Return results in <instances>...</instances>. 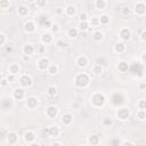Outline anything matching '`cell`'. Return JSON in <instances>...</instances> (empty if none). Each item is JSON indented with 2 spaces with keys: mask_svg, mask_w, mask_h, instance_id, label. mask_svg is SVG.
Instances as JSON below:
<instances>
[{
  "mask_svg": "<svg viewBox=\"0 0 146 146\" xmlns=\"http://www.w3.org/2000/svg\"><path fill=\"white\" fill-rule=\"evenodd\" d=\"M136 117L138 119V120H145L146 119V112L145 111H143V110H138L137 111V113H136Z\"/></svg>",
  "mask_w": 146,
  "mask_h": 146,
  "instance_id": "35",
  "label": "cell"
},
{
  "mask_svg": "<svg viewBox=\"0 0 146 146\" xmlns=\"http://www.w3.org/2000/svg\"><path fill=\"white\" fill-rule=\"evenodd\" d=\"M119 35H120V39L122 41H128L131 38V30L128 29V27H123V29L120 30Z\"/></svg>",
  "mask_w": 146,
  "mask_h": 146,
  "instance_id": "10",
  "label": "cell"
},
{
  "mask_svg": "<svg viewBox=\"0 0 146 146\" xmlns=\"http://www.w3.org/2000/svg\"><path fill=\"white\" fill-rule=\"evenodd\" d=\"M8 71H9V74H13V75H17V74H19V73H21V66H19L18 64L14 63V64L9 65V68H8Z\"/></svg>",
  "mask_w": 146,
  "mask_h": 146,
  "instance_id": "19",
  "label": "cell"
},
{
  "mask_svg": "<svg viewBox=\"0 0 146 146\" xmlns=\"http://www.w3.org/2000/svg\"><path fill=\"white\" fill-rule=\"evenodd\" d=\"M76 65H78L79 67L84 68V67L88 65V58H87L86 56H79V57L76 58Z\"/></svg>",
  "mask_w": 146,
  "mask_h": 146,
  "instance_id": "23",
  "label": "cell"
},
{
  "mask_svg": "<svg viewBox=\"0 0 146 146\" xmlns=\"http://www.w3.org/2000/svg\"><path fill=\"white\" fill-rule=\"evenodd\" d=\"M47 0H36L35 1V6L38 7V8H43V7H46L47 6Z\"/></svg>",
  "mask_w": 146,
  "mask_h": 146,
  "instance_id": "39",
  "label": "cell"
},
{
  "mask_svg": "<svg viewBox=\"0 0 146 146\" xmlns=\"http://www.w3.org/2000/svg\"><path fill=\"white\" fill-rule=\"evenodd\" d=\"M2 79H3V74H2V73H1V72H0V81H1V80H2Z\"/></svg>",
  "mask_w": 146,
  "mask_h": 146,
  "instance_id": "54",
  "label": "cell"
},
{
  "mask_svg": "<svg viewBox=\"0 0 146 146\" xmlns=\"http://www.w3.org/2000/svg\"><path fill=\"white\" fill-rule=\"evenodd\" d=\"M29 146H40V145H39L36 141H33V143H30V144H29Z\"/></svg>",
  "mask_w": 146,
  "mask_h": 146,
  "instance_id": "52",
  "label": "cell"
},
{
  "mask_svg": "<svg viewBox=\"0 0 146 146\" xmlns=\"http://www.w3.org/2000/svg\"><path fill=\"white\" fill-rule=\"evenodd\" d=\"M91 70H92V73L96 74V75H99V74L103 73V66L100 64H95Z\"/></svg>",
  "mask_w": 146,
  "mask_h": 146,
  "instance_id": "31",
  "label": "cell"
},
{
  "mask_svg": "<svg viewBox=\"0 0 146 146\" xmlns=\"http://www.w3.org/2000/svg\"><path fill=\"white\" fill-rule=\"evenodd\" d=\"M56 43H57V46H58V47H60V48H63V47H65V46H66V43H65L63 40H58Z\"/></svg>",
  "mask_w": 146,
  "mask_h": 146,
  "instance_id": "50",
  "label": "cell"
},
{
  "mask_svg": "<svg viewBox=\"0 0 146 146\" xmlns=\"http://www.w3.org/2000/svg\"><path fill=\"white\" fill-rule=\"evenodd\" d=\"M133 13L137 16H144L146 14V3L145 1H137L133 5Z\"/></svg>",
  "mask_w": 146,
  "mask_h": 146,
  "instance_id": "4",
  "label": "cell"
},
{
  "mask_svg": "<svg viewBox=\"0 0 146 146\" xmlns=\"http://www.w3.org/2000/svg\"><path fill=\"white\" fill-rule=\"evenodd\" d=\"M115 116L120 121H127L130 117V110L128 107H120L116 110Z\"/></svg>",
  "mask_w": 146,
  "mask_h": 146,
  "instance_id": "3",
  "label": "cell"
},
{
  "mask_svg": "<svg viewBox=\"0 0 146 146\" xmlns=\"http://www.w3.org/2000/svg\"><path fill=\"white\" fill-rule=\"evenodd\" d=\"M121 14H122V16H129V15L131 14V8H130L129 6H124V7H122V9H121Z\"/></svg>",
  "mask_w": 146,
  "mask_h": 146,
  "instance_id": "36",
  "label": "cell"
},
{
  "mask_svg": "<svg viewBox=\"0 0 146 146\" xmlns=\"http://www.w3.org/2000/svg\"><path fill=\"white\" fill-rule=\"evenodd\" d=\"M6 140H7V143L10 144V145H15V144L18 141V135H17L16 132L11 131V132H9V133L7 135Z\"/></svg>",
  "mask_w": 146,
  "mask_h": 146,
  "instance_id": "13",
  "label": "cell"
},
{
  "mask_svg": "<svg viewBox=\"0 0 146 146\" xmlns=\"http://www.w3.org/2000/svg\"><path fill=\"white\" fill-rule=\"evenodd\" d=\"M49 65H50V63H49V59H48L47 57H41V58L38 60V63H36V67H38V70L41 71V72L47 71L48 67H49Z\"/></svg>",
  "mask_w": 146,
  "mask_h": 146,
  "instance_id": "6",
  "label": "cell"
},
{
  "mask_svg": "<svg viewBox=\"0 0 146 146\" xmlns=\"http://www.w3.org/2000/svg\"><path fill=\"white\" fill-rule=\"evenodd\" d=\"M95 8L98 9V10H103L107 7V1L106 0H96L95 1Z\"/></svg>",
  "mask_w": 146,
  "mask_h": 146,
  "instance_id": "25",
  "label": "cell"
},
{
  "mask_svg": "<svg viewBox=\"0 0 146 146\" xmlns=\"http://www.w3.org/2000/svg\"><path fill=\"white\" fill-rule=\"evenodd\" d=\"M120 146H135L130 140H124L123 143H121V145Z\"/></svg>",
  "mask_w": 146,
  "mask_h": 146,
  "instance_id": "47",
  "label": "cell"
},
{
  "mask_svg": "<svg viewBox=\"0 0 146 146\" xmlns=\"http://www.w3.org/2000/svg\"><path fill=\"white\" fill-rule=\"evenodd\" d=\"M40 40H41V43L42 44H50L52 42L54 38H52V34L51 33H43V34H41Z\"/></svg>",
  "mask_w": 146,
  "mask_h": 146,
  "instance_id": "14",
  "label": "cell"
},
{
  "mask_svg": "<svg viewBox=\"0 0 146 146\" xmlns=\"http://www.w3.org/2000/svg\"><path fill=\"white\" fill-rule=\"evenodd\" d=\"M139 89H140V91H144L145 90V82H140L139 83Z\"/></svg>",
  "mask_w": 146,
  "mask_h": 146,
  "instance_id": "51",
  "label": "cell"
},
{
  "mask_svg": "<svg viewBox=\"0 0 146 146\" xmlns=\"http://www.w3.org/2000/svg\"><path fill=\"white\" fill-rule=\"evenodd\" d=\"M99 143H100V138H99V136H97V135H91V136L88 138V144H89L90 146H97Z\"/></svg>",
  "mask_w": 146,
  "mask_h": 146,
  "instance_id": "24",
  "label": "cell"
},
{
  "mask_svg": "<svg viewBox=\"0 0 146 146\" xmlns=\"http://www.w3.org/2000/svg\"><path fill=\"white\" fill-rule=\"evenodd\" d=\"M6 79H7L8 83H13V82L16 80V75H13V74H9V73H8V75L6 76Z\"/></svg>",
  "mask_w": 146,
  "mask_h": 146,
  "instance_id": "42",
  "label": "cell"
},
{
  "mask_svg": "<svg viewBox=\"0 0 146 146\" xmlns=\"http://www.w3.org/2000/svg\"><path fill=\"white\" fill-rule=\"evenodd\" d=\"M111 146H120L121 145V141H120V139H117V138H114V139H112L111 140Z\"/></svg>",
  "mask_w": 146,
  "mask_h": 146,
  "instance_id": "43",
  "label": "cell"
},
{
  "mask_svg": "<svg viewBox=\"0 0 146 146\" xmlns=\"http://www.w3.org/2000/svg\"><path fill=\"white\" fill-rule=\"evenodd\" d=\"M78 34H79V30H78L76 27H70V29L67 30V36L71 38V39L76 38Z\"/></svg>",
  "mask_w": 146,
  "mask_h": 146,
  "instance_id": "27",
  "label": "cell"
},
{
  "mask_svg": "<svg viewBox=\"0 0 146 146\" xmlns=\"http://www.w3.org/2000/svg\"><path fill=\"white\" fill-rule=\"evenodd\" d=\"M7 42V36L3 33H0V46H3Z\"/></svg>",
  "mask_w": 146,
  "mask_h": 146,
  "instance_id": "44",
  "label": "cell"
},
{
  "mask_svg": "<svg viewBox=\"0 0 146 146\" xmlns=\"http://www.w3.org/2000/svg\"><path fill=\"white\" fill-rule=\"evenodd\" d=\"M46 115L48 119H55L58 115V107L55 105H50L46 108Z\"/></svg>",
  "mask_w": 146,
  "mask_h": 146,
  "instance_id": "7",
  "label": "cell"
},
{
  "mask_svg": "<svg viewBox=\"0 0 146 146\" xmlns=\"http://www.w3.org/2000/svg\"><path fill=\"white\" fill-rule=\"evenodd\" d=\"M98 18H99V23H100V25H107V24L110 23V16L106 15V14L100 15Z\"/></svg>",
  "mask_w": 146,
  "mask_h": 146,
  "instance_id": "29",
  "label": "cell"
},
{
  "mask_svg": "<svg viewBox=\"0 0 146 146\" xmlns=\"http://www.w3.org/2000/svg\"><path fill=\"white\" fill-rule=\"evenodd\" d=\"M140 40H141L143 42L146 41V31H145V30H143L141 33H140Z\"/></svg>",
  "mask_w": 146,
  "mask_h": 146,
  "instance_id": "45",
  "label": "cell"
},
{
  "mask_svg": "<svg viewBox=\"0 0 146 146\" xmlns=\"http://www.w3.org/2000/svg\"><path fill=\"white\" fill-rule=\"evenodd\" d=\"M24 97H25V91L23 88H16L13 91V98L15 100H22L24 99Z\"/></svg>",
  "mask_w": 146,
  "mask_h": 146,
  "instance_id": "11",
  "label": "cell"
},
{
  "mask_svg": "<svg viewBox=\"0 0 146 146\" xmlns=\"http://www.w3.org/2000/svg\"><path fill=\"white\" fill-rule=\"evenodd\" d=\"M34 50H35V48H34V46L31 44V43H26V44L23 47V54H24V56H29V57H30L31 55H33Z\"/></svg>",
  "mask_w": 146,
  "mask_h": 146,
  "instance_id": "16",
  "label": "cell"
},
{
  "mask_svg": "<svg viewBox=\"0 0 146 146\" xmlns=\"http://www.w3.org/2000/svg\"><path fill=\"white\" fill-rule=\"evenodd\" d=\"M106 103V97L103 92H95L91 96V104L95 107H102Z\"/></svg>",
  "mask_w": 146,
  "mask_h": 146,
  "instance_id": "2",
  "label": "cell"
},
{
  "mask_svg": "<svg viewBox=\"0 0 146 146\" xmlns=\"http://www.w3.org/2000/svg\"><path fill=\"white\" fill-rule=\"evenodd\" d=\"M79 19H80V22H86V21H88V14H87L86 11H82V13L79 15Z\"/></svg>",
  "mask_w": 146,
  "mask_h": 146,
  "instance_id": "41",
  "label": "cell"
},
{
  "mask_svg": "<svg viewBox=\"0 0 146 146\" xmlns=\"http://www.w3.org/2000/svg\"><path fill=\"white\" fill-rule=\"evenodd\" d=\"M62 122L65 125H70L73 122V115L71 113H65L62 115Z\"/></svg>",
  "mask_w": 146,
  "mask_h": 146,
  "instance_id": "20",
  "label": "cell"
},
{
  "mask_svg": "<svg viewBox=\"0 0 146 146\" xmlns=\"http://www.w3.org/2000/svg\"><path fill=\"white\" fill-rule=\"evenodd\" d=\"M24 140L26 143H29V144L35 141V133L33 131H31V130L25 131V133H24Z\"/></svg>",
  "mask_w": 146,
  "mask_h": 146,
  "instance_id": "18",
  "label": "cell"
},
{
  "mask_svg": "<svg viewBox=\"0 0 146 146\" xmlns=\"http://www.w3.org/2000/svg\"><path fill=\"white\" fill-rule=\"evenodd\" d=\"M48 133H49V136L50 137H54V138H56V137H58L59 135H60V130H59V128L57 127V125H50L49 128H48Z\"/></svg>",
  "mask_w": 146,
  "mask_h": 146,
  "instance_id": "17",
  "label": "cell"
},
{
  "mask_svg": "<svg viewBox=\"0 0 146 146\" xmlns=\"http://www.w3.org/2000/svg\"><path fill=\"white\" fill-rule=\"evenodd\" d=\"M10 7V1L8 0H0V9H7Z\"/></svg>",
  "mask_w": 146,
  "mask_h": 146,
  "instance_id": "37",
  "label": "cell"
},
{
  "mask_svg": "<svg viewBox=\"0 0 146 146\" xmlns=\"http://www.w3.org/2000/svg\"><path fill=\"white\" fill-rule=\"evenodd\" d=\"M117 68H119V71H121V72H127V71L129 70V65H128L127 62L121 60V62H119V64H117Z\"/></svg>",
  "mask_w": 146,
  "mask_h": 146,
  "instance_id": "28",
  "label": "cell"
},
{
  "mask_svg": "<svg viewBox=\"0 0 146 146\" xmlns=\"http://www.w3.org/2000/svg\"><path fill=\"white\" fill-rule=\"evenodd\" d=\"M19 83H21V86L23 88H29V87H31L33 84V79L29 74H23L19 78Z\"/></svg>",
  "mask_w": 146,
  "mask_h": 146,
  "instance_id": "5",
  "label": "cell"
},
{
  "mask_svg": "<svg viewBox=\"0 0 146 146\" xmlns=\"http://www.w3.org/2000/svg\"><path fill=\"white\" fill-rule=\"evenodd\" d=\"M50 30H51L52 33H58L60 29H59V25H58L57 23H51V25H50Z\"/></svg>",
  "mask_w": 146,
  "mask_h": 146,
  "instance_id": "40",
  "label": "cell"
},
{
  "mask_svg": "<svg viewBox=\"0 0 146 146\" xmlns=\"http://www.w3.org/2000/svg\"><path fill=\"white\" fill-rule=\"evenodd\" d=\"M64 11H65V14H66L68 17H73V16H75V14H76V7H75L74 5H67V6L64 8Z\"/></svg>",
  "mask_w": 146,
  "mask_h": 146,
  "instance_id": "15",
  "label": "cell"
},
{
  "mask_svg": "<svg viewBox=\"0 0 146 146\" xmlns=\"http://www.w3.org/2000/svg\"><path fill=\"white\" fill-rule=\"evenodd\" d=\"M36 29V24L34 21L32 19H27L25 23H24V30L27 32V33H33Z\"/></svg>",
  "mask_w": 146,
  "mask_h": 146,
  "instance_id": "9",
  "label": "cell"
},
{
  "mask_svg": "<svg viewBox=\"0 0 146 146\" xmlns=\"http://www.w3.org/2000/svg\"><path fill=\"white\" fill-rule=\"evenodd\" d=\"M39 105V99L35 97V96H31L26 99V106L30 108V110H34L36 106Z\"/></svg>",
  "mask_w": 146,
  "mask_h": 146,
  "instance_id": "12",
  "label": "cell"
},
{
  "mask_svg": "<svg viewBox=\"0 0 146 146\" xmlns=\"http://www.w3.org/2000/svg\"><path fill=\"white\" fill-rule=\"evenodd\" d=\"M92 39H94V41H102L103 39H104V33L102 32V31H99V30H96L94 33H92Z\"/></svg>",
  "mask_w": 146,
  "mask_h": 146,
  "instance_id": "26",
  "label": "cell"
},
{
  "mask_svg": "<svg viewBox=\"0 0 146 146\" xmlns=\"http://www.w3.org/2000/svg\"><path fill=\"white\" fill-rule=\"evenodd\" d=\"M112 104L115 105V106H120L123 102H124V96L121 94V92H115L113 96H112Z\"/></svg>",
  "mask_w": 146,
  "mask_h": 146,
  "instance_id": "8",
  "label": "cell"
},
{
  "mask_svg": "<svg viewBox=\"0 0 146 146\" xmlns=\"http://www.w3.org/2000/svg\"><path fill=\"white\" fill-rule=\"evenodd\" d=\"M8 84H9V83H8V81H7L6 78H3V79L0 81V86H1V87H7Z\"/></svg>",
  "mask_w": 146,
  "mask_h": 146,
  "instance_id": "48",
  "label": "cell"
},
{
  "mask_svg": "<svg viewBox=\"0 0 146 146\" xmlns=\"http://www.w3.org/2000/svg\"><path fill=\"white\" fill-rule=\"evenodd\" d=\"M78 27H79L78 29L79 31H87L90 27V25H89V22L88 21H86V22H79Z\"/></svg>",
  "mask_w": 146,
  "mask_h": 146,
  "instance_id": "33",
  "label": "cell"
},
{
  "mask_svg": "<svg viewBox=\"0 0 146 146\" xmlns=\"http://www.w3.org/2000/svg\"><path fill=\"white\" fill-rule=\"evenodd\" d=\"M113 50L116 52V54H122V52H124L125 51V44H124V42H116L115 44H114V48H113Z\"/></svg>",
  "mask_w": 146,
  "mask_h": 146,
  "instance_id": "22",
  "label": "cell"
},
{
  "mask_svg": "<svg viewBox=\"0 0 146 146\" xmlns=\"http://www.w3.org/2000/svg\"><path fill=\"white\" fill-rule=\"evenodd\" d=\"M24 146H26V145H24Z\"/></svg>",
  "mask_w": 146,
  "mask_h": 146,
  "instance_id": "55",
  "label": "cell"
},
{
  "mask_svg": "<svg viewBox=\"0 0 146 146\" xmlns=\"http://www.w3.org/2000/svg\"><path fill=\"white\" fill-rule=\"evenodd\" d=\"M17 14H18V16H21V17H26V16L29 15V8H27L25 5H21V6H18V8H17Z\"/></svg>",
  "mask_w": 146,
  "mask_h": 146,
  "instance_id": "21",
  "label": "cell"
},
{
  "mask_svg": "<svg viewBox=\"0 0 146 146\" xmlns=\"http://www.w3.org/2000/svg\"><path fill=\"white\" fill-rule=\"evenodd\" d=\"M57 88L55 87V86H49L48 88H47V94H48V96H50V97H55L56 95H57Z\"/></svg>",
  "mask_w": 146,
  "mask_h": 146,
  "instance_id": "32",
  "label": "cell"
},
{
  "mask_svg": "<svg viewBox=\"0 0 146 146\" xmlns=\"http://www.w3.org/2000/svg\"><path fill=\"white\" fill-rule=\"evenodd\" d=\"M50 146H62V144H60V143H58V141H55V143H52Z\"/></svg>",
  "mask_w": 146,
  "mask_h": 146,
  "instance_id": "53",
  "label": "cell"
},
{
  "mask_svg": "<svg viewBox=\"0 0 146 146\" xmlns=\"http://www.w3.org/2000/svg\"><path fill=\"white\" fill-rule=\"evenodd\" d=\"M47 72H48L50 75H55V74H57V72H58V67H57V65H56V64H50L49 67H48V70H47Z\"/></svg>",
  "mask_w": 146,
  "mask_h": 146,
  "instance_id": "34",
  "label": "cell"
},
{
  "mask_svg": "<svg viewBox=\"0 0 146 146\" xmlns=\"http://www.w3.org/2000/svg\"><path fill=\"white\" fill-rule=\"evenodd\" d=\"M89 22V25L91 26V27H98V26H100V23H99V18L98 17H91L90 18V21H88Z\"/></svg>",
  "mask_w": 146,
  "mask_h": 146,
  "instance_id": "30",
  "label": "cell"
},
{
  "mask_svg": "<svg viewBox=\"0 0 146 146\" xmlns=\"http://www.w3.org/2000/svg\"><path fill=\"white\" fill-rule=\"evenodd\" d=\"M64 13V8H62V7H57L56 8V14L57 15H62Z\"/></svg>",
  "mask_w": 146,
  "mask_h": 146,
  "instance_id": "49",
  "label": "cell"
},
{
  "mask_svg": "<svg viewBox=\"0 0 146 146\" xmlns=\"http://www.w3.org/2000/svg\"><path fill=\"white\" fill-rule=\"evenodd\" d=\"M103 123H104V125H112L113 124V122H112L111 119H104L103 120Z\"/></svg>",
  "mask_w": 146,
  "mask_h": 146,
  "instance_id": "46",
  "label": "cell"
},
{
  "mask_svg": "<svg viewBox=\"0 0 146 146\" xmlns=\"http://www.w3.org/2000/svg\"><path fill=\"white\" fill-rule=\"evenodd\" d=\"M137 107H138V110L145 111V110H146V100H145V99H140V100L137 103Z\"/></svg>",
  "mask_w": 146,
  "mask_h": 146,
  "instance_id": "38",
  "label": "cell"
},
{
  "mask_svg": "<svg viewBox=\"0 0 146 146\" xmlns=\"http://www.w3.org/2000/svg\"><path fill=\"white\" fill-rule=\"evenodd\" d=\"M89 82H90V78L87 73H79L74 79V83L79 88H86L89 84Z\"/></svg>",
  "mask_w": 146,
  "mask_h": 146,
  "instance_id": "1",
  "label": "cell"
}]
</instances>
